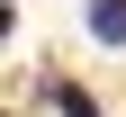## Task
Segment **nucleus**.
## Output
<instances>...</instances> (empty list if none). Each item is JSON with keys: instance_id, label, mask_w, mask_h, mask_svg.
<instances>
[{"instance_id": "nucleus-2", "label": "nucleus", "mask_w": 126, "mask_h": 117, "mask_svg": "<svg viewBox=\"0 0 126 117\" xmlns=\"http://www.w3.org/2000/svg\"><path fill=\"white\" fill-rule=\"evenodd\" d=\"M45 108H54V117H99V99L72 90V81H45Z\"/></svg>"}, {"instance_id": "nucleus-3", "label": "nucleus", "mask_w": 126, "mask_h": 117, "mask_svg": "<svg viewBox=\"0 0 126 117\" xmlns=\"http://www.w3.org/2000/svg\"><path fill=\"white\" fill-rule=\"evenodd\" d=\"M9 18H18V9H9V0H0V36H9Z\"/></svg>"}, {"instance_id": "nucleus-1", "label": "nucleus", "mask_w": 126, "mask_h": 117, "mask_svg": "<svg viewBox=\"0 0 126 117\" xmlns=\"http://www.w3.org/2000/svg\"><path fill=\"white\" fill-rule=\"evenodd\" d=\"M90 36L99 45H126V0H90Z\"/></svg>"}]
</instances>
